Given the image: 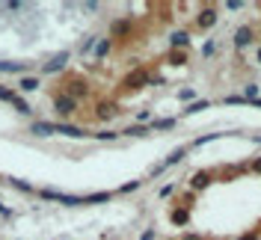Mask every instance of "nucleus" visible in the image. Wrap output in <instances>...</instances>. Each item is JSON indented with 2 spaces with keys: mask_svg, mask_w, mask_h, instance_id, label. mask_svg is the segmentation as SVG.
Wrapping results in <instances>:
<instances>
[{
  "mask_svg": "<svg viewBox=\"0 0 261 240\" xmlns=\"http://www.w3.org/2000/svg\"><path fill=\"white\" fill-rule=\"evenodd\" d=\"M68 65V50H62V53H56L51 62H45L42 65V74H53V71H59V68H65Z\"/></svg>",
  "mask_w": 261,
  "mask_h": 240,
  "instance_id": "5",
  "label": "nucleus"
},
{
  "mask_svg": "<svg viewBox=\"0 0 261 240\" xmlns=\"http://www.w3.org/2000/svg\"><path fill=\"white\" fill-rule=\"evenodd\" d=\"M56 134H62V137H89L83 128H77V125H65V122H56Z\"/></svg>",
  "mask_w": 261,
  "mask_h": 240,
  "instance_id": "9",
  "label": "nucleus"
},
{
  "mask_svg": "<svg viewBox=\"0 0 261 240\" xmlns=\"http://www.w3.org/2000/svg\"><path fill=\"white\" fill-rule=\"evenodd\" d=\"M92 137H98V140H116L119 134L116 131H101V134H92Z\"/></svg>",
  "mask_w": 261,
  "mask_h": 240,
  "instance_id": "27",
  "label": "nucleus"
},
{
  "mask_svg": "<svg viewBox=\"0 0 261 240\" xmlns=\"http://www.w3.org/2000/svg\"><path fill=\"white\" fill-rule=\"evenodd\" d=\"M42 199H51V202H62V205H89L86 196H68V193H56V190H39Z\"/></svg>",
  "mask_w": 261,
  "mask_h": 240,
  "instance_id": "1",
  "label": "nucleus"
},
{
  "mask_svg": "<svg viewBox=\"0 0 261 240\" xmlns=\"http://www.w3.org/2000/svg\"><path fill=\"white\" fill-rule=\"evenodd\" d=\"M172 223L184 226V223H187V211H175V214H172Z\"/></svg>",
  "mask_w": 261,
  "mask_h": 240,
  "instance_id": "26",
  "label": "nucleus"
},
{
  "mask_svg": "<svg viewBox=\"0 0 261 240\" xmlns=\"http://www.w3.org/2000/svg\"><path fill=\"white\" fill-rule=\"evenodd\" d=\"M253 42V27H241V30H235V45L238 48H247Z\"/></svg>",
  "mask_w": 261,
  "mask_h": 240,
  "instance_id": "11",
  "label": "nucleus"
},
{
  "mask_svg": "<svg viewBox=\"0 0 261 240\" xmlns=\"http://www.w3.org/2000/svg\"><path fill=\"white\" fill-rule=\"evenodd\" d=\"M208 178H211V172H196V175L190 178V187L202 190V187H208Z\"/></svg>",
  "mask_w": 261,
  "mask_h": 240,
  "instance_id": "13",
  "label": "nucleus"
},
{
  "mask_svg": "<svg viewBox=\"0 0 261 240\" xmlns=\"http://www.w3.org/2000/svg\"><path fill=\"white\" fill-rule=\"evenodd\" d=\"M253 169H256V172H261V157L256 160V163H253Z\"/></svg>",
  "mask_w": 261,
  "mask_h": 240,
  "instance_id": "33",
  "label": "nucleus"
},
{
  "mask_svg": "<svg viewBox=\"0 0 261 240\" xmlns=\"http://www.w3.org/2000/svg\"><path fill=\"white\" fill-rule=\"evenodd\" d=\"M15 98H18V92H15V89H9V86H0V101H9V104H12Z\"/></svg>",
  "mask_w": 261,
  "mask_h": 240,
  "instance_id": "18",
  "label": "nucleus"
},
{
  "mask_svg": "<svg viewBox=\"0 0 261 240\" xmlns=\"http://www.w3.org/2000/svg\"><path fill=\"white\" fill-rule=\"evenodd\" d=\"M238 240H259V232H253V235H244V238H238Z\"/></svg>",
  "mask_w": 261,
  "mask_h": 240,
  "instance_id": "30",
  "label": "nucleus"
},
{
  "mask_svg": "<svg viewBox=\"0 0 261 240\" xmlns=\"http://www.w3.org/2000/svg\"><path fill=\"white\" fill-rule=\"evenodd\" d=\"M12 107H15V110H18V113H21V116H30V113H33V110H30V104H27V101H24V98H21V95H18V98H15V101H12Z\"/></svg>",
  "mask_w": 261,
  "mask_h": 240,
  "instance_id": "15",
  "label": "nucleus"
},
{
  "mask_svg": "<svg viewBox=\"0 0 261 240\" xmlns=\"http://www.w3.org/2000/svg\"><path fill=\"white\" fill-rule=\"evenodd\" d=\"M0 71H6V62H0Z\"/></svg>",
  "mask_w": 261,
  "mask_h": 240,
  "instance_id": "34",
  "label": "nucleus"
},
{
  "mask_svg": "<svg viewBox=\"0 0 261 240\" xmlns=\"http://www.w3.org/2000/svg\"><path fill=\"white\" fill-rule=\"evenodd\" d=\"M86 92H89V83H86L83 77H68V80H65V95H68V98L77 101V98H83Z\"/></svg>",
  "mask_w": 261,
  "mask_h": 240,
  "instance_id": "2",
  "label": "nucleus"
},
{
  "mask_svg": "<svg viewBox=\"0 0 261 240\" xmlns=\"http://www.w3.org/2000/svg\"><path fill=\"white\" fill-rule=\"evenodd\" d=\"M140 184L143 181H128L125 187H119V193H134V190H140Z\"/></svg>",
  "mask_w": 261,
  "mask_h": 240,
  "instance_id": "24",
  "label": "nucleus"
},
{
  "mask_svg": "<svg viewBox=\"0 0 261 240\" xmlns=\"http://www.w3.org/2000/svg\"><path fill=\"white\" fill-rule=\"evenodd\" d=\"M214 48H217V45H214V42H208V45L202 48V53H205V56H211V53H214Z\"/></svg>",
  "mask_w": 261,
  "mask_h": 240,
  "instance_id": "28",
  "label": "nucleus"
},
{
  "mask_svg": "<svg viewBox=\"0 0 261 240\" xmlns=\"http://www.w3.org/2000/svg\"><path fill=\"white\" fill-rule=\"evenodd\" d=\"M205 107H208V101H196V104H190V107H187L184 113L190 116V113H199V110H205Z\"/></svg>",
  "mask_w": 261,
  "mask_h": 240,
  "instance_id": "23",
  "label": "nucleus"
},
{
  "mask_svg": "<svg viewBox=\"0 0 261 240\" xmlns=\"http://www.w3.org/2000/svg\"><path fill=\"white\" fill-rule=\"evenodd\" d=\"M30 134H36V137H53L56 134V122H33Z\"/></svg>",
  "mask_w": 261,
  "mask_h": 240,
  "instance_id": "7",
  "label": "nucleus"
},
{
  "mask_svg": "<svg viewBox=\"0 0 261 240\" xmlns=\"http://www.w3.org/2000/svg\"><path fill=\"white\" fill-rule=\"evenodd\" d=\"M259 62H261V48H259Z\"/></svg>",
  "mask_w": 261,
  "mask_h": 240,
  "instance_id": "35",
  "label": "nucleus"
},
{
  "mask_svg": "<svg viewBox=\"0 0 261 240\" xmlns=\"http://www.w3.org/2000/svg\"><path fill=\"white\" fill-rule=\"evenodd\" d=\"M181 240H202V238H199V235H184Z\"/></svg>",
  "mask_w": 261,
  "mask_h": 240,
  "instance_id": "32",
  "label": "nucleus"
},
{
  "mask_svg": "<svg viewBox=\"0 0 261 240\" xmlns=\"http://www.w3.org/2000/svg\"><path fill=\"white\" fill-rule=\"evenodd\" d=\"M169 59H172V62H178V65H181V62H184V59H187V53H184V50H169Z\"/></svg>",
  "mask_w": 261,
  "mask_h": 240,
  "instance_id": "21",
  "label": "nucleus"
},
{
  "mask_svg": "<svg viewBox=\"0 0 261 240\" xmlns=\"http://www.w3.org/2000/svg\"><path fill=\"white\" fill-rule=\"evenodd\" d=\"M244 92H247V98H250V101H256V95H259V86H256V83H247V86H244Z\"/></svg>",
  "mask_w": 261,
  "mask_h": 240,
  "instance_id": "22",
  "label": "nucleus"
},
{
  "mask_svg": "<svg viewBox=\"0 0 261 240\" xmlns=\"http://www.w3.org/2000/svg\"><path fill=\"white\" fill-rule=\"evenodd\" d=\"M0 217H6V220H9V217H12V211H9V208H6V205H3V202H0Z\"/></svg>",
  "mask_w": 261,
  "mask_h": 240,
  "instance_id": "29",
  "label": "nucleus"
},
{
  "mask_svg": "<svg viewBox=\"0 0 261 240\" xmlns=\"http://www.w3.org/2000/svg\"><path fill=\"white\" fill-rule=\"evenodd\" d=\"M92 48H95V36H89V39H86V42L80 45V53H89Z\"/></svg>",
  "mask_w": 261,
  "mask_h": 240,
  "instance_id": "25",
  "label": "nucleus"
},
{
  "mask_svg": "<svg viewBox=\"0 0 261 240\" xmlns=\"http://www.w3.org/2000/svg\"><path fill=\"white\" fill-rule=\"evenodd\" d=\"M39 86H42V80H39V77H33V74L18 77V89H21V92H36Z\"/></svg>",
  "mask_w": 261,
  "mask_h": 240,
  "instance_id": "8",
  "label": "nucleus"
},
{
  "mask_svg": "<svg viewBox=\"0 0 261 240\" xmlns=\"http://www.w3.org/2000/svg\"><path fill=\"white\" fill-rule=\"evenodd\" d=\"M187 45H190L187 33H172V48H187Z\"/></svg>",
  "mask_w": 261,
  "mask_h": 240,
  "instance_id": "14",
  "label": "nucleus"
},
{
  "mask_svg": "<svg viewBox=\"0 0 261 240\" xmlns=\"http://www.w3.org/2000/svg\"><path fill=\"white\" fill-rule=\"evenodd\" d=\"M110 45H113V39H101V42H98V48H95V56H98V59H101V56H107Z\"/></svg>",
  "mask_w": 261,
  "mask_h": 240,
  "instance_id": "16",
  "label": "nucleus"
},
{
  "mask_svg": "<svg viewBox=\"0 0 261 240\" xmlns=\"http://www.w3.org/2000/svg\"><path fill=\"white\" fill-rule=\"evenodd\" d=\"M95 110H98V113H95V116H98V119H113V116H116V113H119V107H116V104H113V101H101V104H98V107H95Z\"/></svg>",
  "mask_w": 261,
  "mask_h": 240,
  "instance_id": "10",
  "label": "nucleus"
},
{
  "mask_svg": "<svg viewBox=\"0 0 261 240\" xmlns=\"http://www.w3.org/2000/svg\"><path fill=\"white\" fill-rule=\"evenodd\" d=\"M214 24H217V9H214V6H205V9L199 12V18H196V27H199V30H211Z\"/></svg>",
  "mask_w": 261,
  "mask_h": 240,
  "instance_id": "4",
  "label": "nucleus"
},
{
  "mask_svg": "<svg viewBox=\"0 0 261 240\" xmlns=\"http://www.w3.org/2000/svg\"><path fill=\"white\" fill-rule=\"evenodd\" d=\"M152 128H155V131H169V128H175V119H157Z\"/></svg>",
  "mask_w": 261,
  "mask_h": 240,
  "instance_id": "17",
  "label": "nucleus"
},
{
  "mask_svg": "<svg viewBox=\"0 0 261 240\" xmlns=\"http://www.w3.org/2000/svg\"><path fill=\"white\" fill-rule=\"evenodd\" d=\"M140 240H155V232H143V238Z\"/></svg>",
  "mask_w": 261,
  "mask_h": 240,
  "instance_id": "31",
  "label": "nucleus"
},
{
  "mask_svg": "<svg viewBox=\"0 0 261 240\" xmlns=\"http://www.w3.org/2000/svg\"><path fill=\"white\" fill-rule=\"evenodd\" d=\"M125 137H146L149 134V128H140V125H134V128H128V131H122Z\"/></svg>",
  "mask_w": 261,
  "mask_h": 240,
  "instance_id": "19",
  "label": "nucleus"
},
{
  "mask_svg": "<svg viewBox=\"0 0 261 240\" xmlns=\"http://www.w3.org/2000/svg\"><path fill=\"white\" fill-rule=\"evenodd\" d=\"M9 184H12L15 190H24V193H33V184H27V181H21V178H12Z\"/></svg>",
  "mask_w": 261,
  "mask_h": 240,
  "instance_id": "20",
  "label": "nucleus"
},
{
  "mask_svg": "<svg viewBox=\"0 0 261 240\" xmlns=\"http://www.w3.org/2000/svg\"><path fill=\"white\" fill-rule=\"evenodd\" d=\"M146 80H149V74H146L143 68H137V71H131V74H128V77L122 80V86H125V89H140V86H143Z\"/></svg>",
  "mask_w": 261,
  "mask_h": 240,
  "instance_id": "6",
  "label": "nucleus"
},
{
  "mask_svg": "<svg viewBox=\"0 0 261 240\" xmlns=\"http://www.w3.org/2000/svg\"><path fill=\"white\" fill-rule=\"evenodd\" d=\"M53 110H56L59 116H65V119H68V116H74L77 101H74V98H68V95H56V98H53Z\"/></svg>",
  "mask_w": 261,
  "mask_h": 240,
  "instance_id": "3",
  "label": "nucleus"
},
{
  "mask_svg": "<svg viewBox=\"0 0 261 240\" xmlns=\"http://www.w3.org/2000/svg\"><path fill=\"white\" fill-rule=\"evenodd\" d=\"M184 154H187V148H175V151H172V154H169V157H166V160H163L157 169H155V172H160V169H166V166H175V163H178Z\"/></svg>",
  "mask_w": 261,
  "mask_h": 240,
  "instance_id": "12",
  "label": "nucleus"
}]
</instances>
